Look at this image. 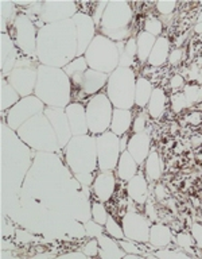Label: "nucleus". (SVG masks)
<instances>
[{
    "mask_svg": "<svg viewBox=\"0 0 202 259\" xmlns=\"http://www.w3.org/2000/svg\"><path fill=\"white\" fill-rule=\"evenodd\" d=\"M104 230H105V234H108L109 236H112V238L116 239V240L125 239L123 226H120V224L117 223V220L113 218L112 214H109L108 220H107V223H105Z\"/></svg>",
    "mask_w": 202,
    "mask_h": 259,
    "instance_id": "obj_37",
    "label": "nucleus"
},
{
    "mask_svg": "<svg viewBox=\"0 0 202 259\" xmlns=\"http://www.w3.org/2000/svg\"><path fill=\"white\" fill-rule=\"evenodd\" d=\"M175 243L183 251H190V252L194 250V247H197L193 235L189 234V232H178L177 238H175Z\"/></svg>",
    "mask_w": 202,
    "mask_h": 259,
    "instance_id": "obj_40",
    "label": "nucleus"
},
{
    "mask_svg": "<svg viewBox=\"0 0 202 259\" xmlns=\"http://www.w3.org/2000/svg\"><path fill=\"white\" fill-rule=\"evenodd\" d=\"M11 38L16 48L19 49L24 56L31 57L36 54V39H38V31H36L34 22L30 19V16L19 14L15 16L14 26H12Z\"/></svg>",
    "mask_w": 202,
    "mask_h": 259,
    "instance_id": "obj_12",
    "label": "nucleus"
},
{
    "mask_svg": "<svg viewBox=\"0 0 202 259\" xmlns=\"http://www.w3.org/2000/svg\"><path fill=\"white\" fill-rule=\"evenodd\" d=\"M65 157L74 174L93 173L97 169L96 137L77 135L65 147Z\"/></svg>",
    "mask_w": 202,
    "mask_h": 259,
    "instance_id": "obj_4",
    "label": "nucleus"
},
{
    "mask_svg": "<svg viewBox=\"0 0 202 259\" xmlns=\"http://www.w3.org/2000/svg\"><path fill=\"white\" fill-rule=\"evenodd\" d=\"M96 147L98 171H115L121 154L120 137L108 130L97 135Z\"/></svg>",
    "mask_w": 202,
    "mask_h": 259,
    "instance_id": "obj_10",
    "label": "nucleus"
},
{
    "mask_svg": "<svg viewBox=\"0 0 202 259\" xmlns=\"http://www.w3.org/2000/svg\"><path fill=\"white\" fill-rule=\"evenodd\" d=\"M157 38L148 32H145L144 30L140 31L136 36V48H137V61L140 64H145L148 60L151 50H153L154 45H155Z\"/></svg>",
    "mask_w": 202,
    "mask_h": 259,
    "instance_id": "obj_32",
    "label": "nucleus"
},
{
    "mask_svg": "<svg viewBox=\"0 0 202 259\" xmlns=\"http://www.w3.org/2000/svg\"><path fill=\"white\" fill-rule=\"evenodd\" d=\"M194 31L197 34H202V22H197L195 27H194Z\"/></svg>",
    "mask_w": 202,
    "mask_h": 259,
    "instance_id": "obj_56",
    "label": "nucleus"
},
{
    "mask_svg": "<svg viewBox=\"0 0 202 259\" xmlns=\"http://www.w3.org/2000/svg\"><path fill=\"white\" fill-rule=\"evenodd\" d=\"M127 150L135 158L137 165H143L147 157H148L149 151H151V137H149L148 131L132 134L128 139Z\"/></svg>",
    "mask_w": 202,
    "mask_h": 259,
    "instance_id": "obj_20",
    "label": "nucleus"
},
{
    "mask_svg": "<svg viewBox=\"0 0 202 259\" xmlns=\"http://www.w3.org/2000/svg\"><path fill=\"white\" fill-rule=\"evenodd\" d=\"M89 68L111 74L119 68V49L116 42L97 34L84 54Z\"/></svg>",
    "mask_w": 202,
    "mask_h": 259,
    "instance_id": "obj_6",
    "label": "nucleus"
},
{
    "mask_svg": "<svg viewBox=\"0 0 202 259\" xmlns=\"http://www.w3.org/2000/svg\"><path fill=\"white\" fill-rule=\"evenodd\" d=\"M82 252H84L88 258H94V256H98L100 254V244H98V240L97 238H92L89 240L84 247H82Z\"/></svg>",
    "mask_w": 202,
    "mask_h": 259,
    "instance_id": "obj_44",
    "label": "nucleus"
},
{
    "mask_svg": "<svg viewBox=\"0 0 202 259\" xmlns=\"http://www.w3.org/2000/svg\"><path fill=\"white\" fill-rule=\"evenodd\" d=\"M144 31L154 35L155 38L161 36L162 32H163V22H162L161 18L154 15L147 16L144 20Z\"/></svg>",
    "mask_w": 202,
    "mask_h": 259,
    "instance_id": "obj_38",
    "label": "nucleus"
},
{
    "mask_svg": "<svg viewBox=\"0 0 202 259\" xmlns=\"http://www.w3.org/2000/svg\"><path fill=\"white\" fill-rule=\"evenodd\" d=\"M115 171H116V177L125 182H128L131 178L136 176V173L139 171V165L135 161V158L129 154L128 150L121 151Z\"/></svg>",
    "mask_w": 202,
    "mask_h": 259,
    "instance_id": "obj_28",
    "label": "nucleus"
},
{
    "mask_svg": "<svg viewBox=\"0 0 202 259\" xmlns=\"http://www.w3.org/2000/svg\"><path fill=\"white\" fill-rule=\"evenodd\" d=\"M107 6H108V2H97V3H93V14L90 16H92L93 22L96 24V27L97 26H100L101 19H103V15H104V11L105 8H107Z\"/></svg>",
    "mask_w": 202,
    "mask_h": 259,
    "instance_id": "obj_45",
    "label": "nucleus"
},
{
    "mask_svg": "<svg viewBox=\"0 0 202 259\" xmlns=\"http://www.w3.org/2000/svg\"><path fill=\"white\" fill-rule=\"evenodd\" d=\"M46 109V104L40 101L35 95L31 96L22 97L11 109H8L7 113L3 112V117L6 124L12 130L16 131L20 125H23L30 117H34L38 113L43 112Z\"/></svg>",
    "mask_w": 202,
    "mask_h": 259,
    "instance_id": "obj_11",
    "label": "nucleus"
},
{
    "mask_svg": "<svg viewBox=\"0 0 202 259\" xmlns=\"http://www.w3.org/2000/svg\"><path fill=\"white\" fill-rule=\"evenodd\" d=\"M119 49V66L120 68H132L137 61L136 38L129 36L127 40L116 42Z\"/></svg>",
    "mask_w": 202,
    "mask_h": 259,
    "instance_id": "obj_27",
    "label": "nucleus"
},
{
    "mask_svg": "<svg viewBox=\"0 0 202 259\" xmlns=\"http://www.w3.org/2000/svg\"><path fill=\"white\" fill-rule=\"evenodd\" d=\"M143 166H144L145 178L148 181H158L165 173V163H163L161 154L158 153L157 150L149 151L148 157L144 161Z\"/></svg>",
    "mask_w": 202,
    "mask_h": 259,
    "instance_id": "obj_30",
    "label": "nucleus"
},
{
    "mask_svg": "<svg viewBox=\"0 0 202 259\" xmlns=\"http://www.w3.org/2000/svg\"><path fill=\"white\" fill-rule=\"evenodd\" d=\"M121 226L124 230L125 239L137 243H148L151 222L147 216L135 210H129L123 216Z\"/></svg>",
    "mask_w": 202,
    "mask_h": 259,
    "instance_id": "obj_13",
    "label": "nucleus"
},
{
    "mask_svg": "<svg viewBox=\"0 0 202 259\" xmlns=\"http://www.w3.org/2000/svg\"><path fill=\"white\" fill-rule=\"evenodd\" d=\"M178 3L177 2H158L155 4V7H157V11L159 12V15L167 16L170 14H173L175 11V8H177Z\"/></svg>",
    "mask_w": 202,
    "mask_h": 259,
    "instance_id": "obj_47",
    "label": "nucleus"
},
{
    "mask_svg": "<svg viewBox=\"0 0 202 259\" xmlns=\"http://www.w3.org/2000/svg\"><path fill=\"white\" fill-rule=\"evenodd\" d=\"M169 103L170 107H171V111H173L174 113H182L185 109L190 108L183 92H174L173 95L170 96Z\"/></svg>",
    "mask_w": 202,
    "mask_h": 259,
    "instance_id": "obj_39",
    "label": "nucleus"
},
{
    "mask_svg": "<svg viewBox=\"0 0 202 259\" xmlns=\"http://www.w3.org/2000/svg\"><path fill=\"white\" fill-rule=\"evenodd\" d=\"M167 105H169V97L166 91L162 87H155L147 104V112L149 117H153L155 120L162 119L167 111Z\"/></svg>",
    "mask_w": 202,
    "mask_h": 259,
    "instance_id": "obj_24",
    "label": "nucleus"
},
{
    "mask_svg": "<svg viewBox=\"0 0 202 259\" xmlns=\"http://www.w3.org/2000/svg\"><path fill=\"white\" fill-rule=\"evenodd\" d=\"M136 74L132 68H119L108 77L105 87L107 96L115 108L132 109L135 107Z\"/></svg>",
    "mask_w": 202,
    "mask_h": 259,
    "instance_id": "obj_5",
    "label": "nucleus"
},
{
    "mask_svg": "<svg viewBox=\"0 0 202 259\" xmlns=\"http://www.w3.org/2000/svg\"><path fill=\"white\" fill-rule=\"evenodd\" d=\"M34 93L48 107L65 108L72 103V82L64 69L39 65Z\"/></svg>",
    "mask_w": 202,
    "mask_h": 259,
    "instance_id": "obj_2",
    "label": "nucleus"
},
{
    "mask_svg": "<svg viewBox=\"0 0 202 259\" xmlns=\"http://www.w3.org/2000/svg\"><path fill=\"white\" fill-rule=\"evenodd\" d=\"M186 85V78L182 74H174L171 78H170L169 87L170 89L174 92H182L183 88H185Z\"/></svg>",
    "mask_w": 202,
    "mask_h": 259,
    "instance_id": "obj_49",
    "label": "nucleus"
},
{
    "mask_svg": "<svg viewBox=\"0 0 202 259\" xmlns=\"http://www.w3.org/2000/svg\"><path fill=\"white\" fill-rule=\"evenodd\" d=\"M153 81L143 76L136 77V87H135V107L144 109L149 101V97L154 91Z\"/></svg>",
    "mask_w": 202,
    "mask_h": 259,
    "instance_id": "obj_31",
    "label": "nucleus"
},
{
    "mask_svg": "<svg viewBox=\"0 0 202 259\" xmlns=\"http://www.w3.org/2000/svg\"><path fill=\"white\" fill-rule=\"evenodd\" d=\"M148 116H149L148 112H140L133 117V123H132L133 134L147 131V121H148Z\"/></svg>",
    "mask_w": 202,
    "mask_h": 259,
    "instance_id": "obj_42",
    "label": "nucleus"
},
{
    "mask_svg": "<svg viewBox=\"0 0 202 259\" xmlns=\"http://www.w3.org/2000/svg\"><path fill=\"white\" fill-rule=\"evenodd\" d=\"M19 49L14 44L11 35L7 32H2V70L3 76L10 73L15 68L16 62L19 61Z\"/></svg>",
    "mask_w": 202,
    "mask_h": 259,
    "instance_id": "obj_22",
    "label": "nucleus"
},
{
    "mask_svg": "<svg viewBox=\"0 0 202 259\" xmlns=\"http://www.w3.org/2000/svg\"><path fill=\"white\" fill-rule=\"evenodd\" d=\"M89 69V65L85 60V57H76L74 60L70 61L66 66L64 68L65 73L68 74L69 78L73 76H77V74H84L86 70Z\"/></svg>",
    "mask_w": 202,
    "mask_h": 259,
    "instance_id": "obj_35",
    "label": "nucleus"
},
{
    "mask_svg": "<svg viewBox=\"0 0 202 259\" xmlns=\"http://www.w3.org/2000/svg\"><path fill=\"white\" fill-rule=\"evenodd\" d=\"M154 255L157 258H163V259H181V258H190V255L185 251H177V250H170V248H158V251L154 252Z\"/></svg>",
    "mask_w": 202,
    "mask_h": 259,
    "instance_id": "obj_41",
    "label": "nucleus"
},
{
    "mask_svg": "<svg viewBox=\"0 0 202 259\" xmlns=\"http://www.w3.org/2000/svg\"><path fill=\"white\" fill-rule=\"evenodd\" d=\"M170 52H171V49H170L169 38L165 35L158 36L153 50H151V54H149L148 60H147L148 66H153V68H162L163 65L167 64Z\"/></svg>",
    "mask_w": 202,
    "mask_h": 259,
    "instance_id": "obj_26",
    "label": "nucleus"
},
{
    "mask_svg": "<svg viewBox=\"0 0 202 259\" xmlns=\"http://www.w3.org/2000/svg\"><path fill=\"white\" fill-rule=\"evenodd\" d=\"M73 22L76 24L77 30V44H78L77 57H82L88 50L89 45L94 39V36L97 35L96 24L93 22L92 16L84 12H77L73 16Z\"/></svg>",
    "mask_w": 202,
    "mask_h": 259,
    "instance_id": "obj_15",
    "label": "nucleus"
},
{
    "mask_svg": "<svg viewBox=\"0 0 202 259\" xmlns=\"http://www.w3.org/2000/svg\"><path fill=\"white\" fill-rule=\"evenodd\" d=\"M90 216H92L93 222L98 223L101 226H105V223L108 220L109 213L107 208H105L104 202L101 201H93L90 205Z\"/></svg>",
    "mask_w": 202,
    "mask_h": 259,
    "instance_id": "obj_36",
    "label": "nucleus"
},
{
    "mask_svg": "<svg viewBox=\"0 0 202 259\" xmlns=\"http://www.w3.org/2000/svg\"><path fill=\"white\" fill-rule=\"evenodd\" d=\"M182 92H183V95H185L189 107H197L198 104H201L202 103V85L201 84H195V82L186 84Z\"/></svg>",
    "mask_w": 202,
    "mask_h": 259,
    "instance_id": "obj_34",
    "label": "nucleus"
},
{
    "mask_svg": "<svg viewBox=\"0 0 202 259\" xmlns=\"http://www.w3.org/2000/svg\"><path fill=\"white\" fill-rule=\"evenodd\" d=\"M43 113L47 116L48 121L52 123L53 128L56 131L57 139L60 149H65L68 143L72 141L73 133L70 128V123L66 116L65 108H58V107H48L43 111Z\"/></svg>",
    "mask_w": 202,
    "mask_h": 259,
    "instance_id": "obj_16",
    "label": "nucleus"
},
{
    "mask_svg": "<svg viewBox=\"0 0 202 259\" xmlns=\"http://www.w3.org/2000/svg\"><path fill=\"white\" fill-rule=\"evenodd\" d=\"M38 66L28 58H22L16 62L15 68L4 76L8 82L15 88V91L20 95V97L31 96L35 92L36 81H38Z\"/></svg>",
    "mask_w": 202,
    "mask_h": 259,
    "instance_id": "obj_9",
    "label": "nucleus"
},
{
    "mask_svg": "<svg viewBox=\"0 0 202 259\" xmlns=\"http://www.w3.org/2000/svg\"><path fill=\"white\" fill-rule=\"evenodd\" d=\"M108 77L109 74H107V73L89 68L85 72L80 88L72 92V100L81 103L80 100H82V99H88V97H92L97 93H100L101 89L107 87Z\"/></svg>",
    "mask_w": 202,
    "mask_h": 259,
    "instance_id": "obj_14",
    "label": "nucleus"
},
{
    "mask_svg": "<svg viewBox=\"0 0 202 259\" xmlns=\"http://www.w3.org/2000/svg\"><path fill=\"white\" fill-rule=\"evenodd\" d=\"M133 11L131 4L125 2H108L104 15L98 26L101 35L107 36L113 42H123L131 36V22Z\"/></svg>",
    "mask_w": 202,
    "mask_h": 259,
    "instance_id": "obj_3",
    "label": "nucleus"
},
{
    "mask_svg": "<svg viewBox=\"0 0 202 259\" xmlns=\"http://www.w3.org/2000/svg\"><path fill=\"white\" fill-rule=\"evenodd\" d=\"M74 177H76V180H78V184L89 188V186H92L96 176H94V173H77L74 174Z\"/></svg>",
    "mask_w": 202,
    "mask_h": 259,
    "instance_id": "obj_51",
    "label": "nucleus"
},
{
    "mask_svg": "<svg viewBox=\"0 0 202 259\" xmlns=\"http://www.w3.org/2000/svg\"><path fill=\"white\" fill-rule=\"evenodd\" d=\"M185 120L186 123H189L191 125H199L202 123V111L193 109L191 112L186 115Z\"/></svg>",
    "mask_w": 202,
    "mask_h": 259,
    "instance_id": "obj_52",
    "label": "nucleus"
},
{
    "mask_svg": "<svg viewBox=\"0 0 202 259\" xmlns=\"http://www.w3.org/2000/svg\"><path fill=\"white\" fill-rule=\"evenodd\" d=\"M154 194H155V198L158 201H165V200L170 198V192L165 184H157L155 189H154Z\"/></svg>",
    "mask_w": 202,
    "mask_h": 259,
    "instance_id": "obj_50",
    "label": "nucleus"
},
{
    "mask_svg": "<svg viewBox=\"0 0 202 259\" xmlns=\"http://www.w3.org/2000/svg\"><path fill=\"white\" fill-rule=\"evenodd\" d=\"M127 194L137 205H144L148 194V180L145 178L144 171L139 170L135 177H132L127 184Z\"/></svg>",
    "mask_w": 202,
    "mask_h": 259,
    "instance_id": "obj_21",
    "label": "nucleus"
},
{
    "mask_svg": "<svg viewBox=\"0 0 202 259\" xmlns=\"http://www.w3.org/2000/svg\"><path fill=\"white\" fill-rule=\"evenodd\" d=\"M174 239L173 231L170 230L169 226H166L163 223H153L151 228H149V240L148 244L154 248H165L169 247Z\"/></svg>",
    "mask_w": 202,
    "mask_h": 259,
    "instance_id": "obj_23",
    "label": "nucleus"
},
{
    "mask_svg": "<svg viewBox=\"0 0 202 259\" xmlns=\"http://www.w3.org/2000/svg\"><path fill=\"white\" fill-rule=\"evenodd\" d=\"M190 146H191L193 149H198V147H201V146H202V135L197 134V135H193V137L190 138Z\"/></svg>",
    "mask_w": 202,
    "mask_h": 259,
    "instance_id": "obj_54",
    "label": "nucleus"
},
{
    "mask_svg": "<svg viewBox=\"0 0 202 259\" xmlns=\"http://www.w3.org/2000/svg\"><path fill=\"white\" fill-rule=\"evenodd\" d=\"M104 226H101L98 223L96 222H89L86 223V226H85V234L90 236V238H98L101 234H104Z\"/></svg>",
    "mask_w": 202,
    "mask_h": 259,
    "instance_id": "obj_46",
    "label": "nucleus"
},
{
    "mask_svg": "<svg viewBox=\"0 0 202 259\" xmlns=\"http://www.w3.org/2000/svg\"><path fill=\"white\" fill-rule=\"evenodd\" d=\"M98 244H100V254L98 256L103 259H120L124 258V250L121 248L120 243L108 234H101L98 238Z\"/></svg>",
    "mask_w": 202,
    "mask_h": 259,
    "instance_id": "obj_29",
    "label": "nucleus"
},
{
    "mask_svg": "<svg viewBox=\"0 0 202 259\" xmlns=\"http://www.w3.org/2000/svg\"><path fill=\"white\" fill-rule=\"evenodd\" d=\"M20 100V95L15 91L6 77H2V112H7Z\"/></svg>",
    "mask_w": 202,
    "mask_h": 259,
    "instance_id": "obj_33",
    "label": "nucleus"
},
{
    "mask_svg": "<svg viewBox=\"0 0 202 259\" xmlns=\"http://www.w3.org/2000/svg\"><path fill=\"white\" fill-rule=\"evenodd\" d=\"M144 210H145V216L149 219L151 223H157L159 222V216H158V210L157 206H155V202L153 201V198L148 197L147 201L144 204Z\"/></svg>",
    "mask_w": 202,
    "mask_h": 259,
    "instance_id": "obj_48",
    "label": "nucleus"
},
{
    "mask_svg": "<svg viewBox=\"0 0 202 259\" xmlns=\"http://www.w3.org/2000/svg\"><path fill=\"white\" fill-rule=\"evenodd\" d=\"M77 4L69 3V2H47L43 3L42 14L39 19L44 24L58 23L64 20L73 19V16L77 14Z\"/></svg>",
    "mask_w": 202,
    "mask_h": 259,
    "instance_id": "obj_17",
    "label": "nucleus"
},
{
    "mask_svg": "<svg viewBox=\"0 0 202 259\" xmlns=\"http://www.w3.org/2000/svg\"><path fill=\"white\" fill-rule=\"evenodd\" d=\"M133 123V113L132 109H121V108H113L112 121H111V127L109 131L116 134L117 137H123L125 134L132 128Z\"/></svg>",
    "mask_w": 202,
    "mask_h": 259,
    "instance_id": "obj_25",
    "label": "nucleus"
},
{
    "mask_svg": "<svg viewBox=\"0 0 202 259\" xmlns=\"http://www.w3.org/2000/svg\"><path fill=\"white\" fill-rule=\"evenodd\" d=\"M113 107L107 93H97L94 96L89 97L88 103L85 105L86 111V121H88L89 134L97 137L100 134L108 131L112 121Z\"/></svg>",
    "mask_w": 202,
    "mask_h": 259,
    "instance_id": "obj_8",
    "label": "nucleus"
},
{
    "mask_svg": "<svg viewBox=\"0 0 202 259\" xmlns=\"http://www.w3.org/2000/svg\"><path fill=\"white\" fill-rule=\"evenodd\" d=\"M116 189V173L115 171H100L94 177L90 190L93 196L101 202H107Z\"/></svg>",
    "mask_w": 202,
    "mask_h": 259,
    "instance_id": "obj_18",
    "label": "nucleus"
},
{
    "mask_svg": "<svg viewBox=\"0 0 202 259\" xmlns=\"http://www.w3.org/2000/svg\"><path fill=\"white\" fill-rule=\"evenodd\" d=\"M61 258H77V259H86L88 256L81 251V252H69V254L62 255Z\"/></svg>",
    "mask_w": 202,
    "mask_h": 259,
    "instance_id": "obj_55",
    "label": "nucleus"
},
{
    "mask_svg": "<svg viewBox=\"0 0 202 259\" xmlns=\"http://www.w3.org/2000/svg\"><path fill=\"white\" fill-rule=\"evenodd\" d=\"M186 57V50L183 48H174L171 49L170 52L169 60H167V64L171 65V66H178L183 62Z\"/></svg>",
    "mask_w": 202,
    "mask_h": 259,
    "instance_id": "obj_43",
    "label": "nucleus"
},
{
    "mask_svg": "<svg viewBox=\"0 0 202 259\" xmlns=\"http://www.w3.org/2000/svg\"><path fill=\"white\" fill-rule=\"evenodd\" d=\"M65 112L70 123L73 137L77 135H86L89 134L88 121H86V111L82 103L72 101L68 107H65Z\"/></svg>",
    "mask_w": 202,
    "mask_h": 259,
    "instance_id": "obj_19",
    "label": "nucleus"
},
{
    "mask_svg": "<svg viewBox=\"0 0 202 259\" xmlns=\"http://www.w3.org/2000/svg\"><path fill=\"white\" fill-rule=\"evenodd\" d=\"M15 133L18 138H20L30 149L38 150V151H60L61 150L56 131L46 115H44L40 131H36L35 123L32 119H30L23 125H20Z\"/></svg>",
    "mask_w": 202,
    "mask_h": 259,
    "instance_id": "obj_7",
    "label": "nucleus"
},
{
    "mask_svg": "<svg viewBox=\"0 0 202 259\" xmlns=\"http://www.w3.org/2000/svg\"><path fill=\"white\" fill-rule=\"evenodd\" d=\"M190 234L193 235V238H194V240H195V244H197L198 248H201L202 250V226L201 224L194 223L193 226H191V231H190Z\"/></svg>",
    "mask_w": 202,
    "mask_h": 259,
    "instance_id": "obj_53",
    "label": "nucleus"
},
{
    "mask_svg": "<svg viewBox=\"0 0 202 259\" xmlns=\"http://www.w3.org/2000/svg\"><path fill=\"white\" fill-rule=\"evenodd\" d=\"M77 30L73 19L43 24L38 30L36 57L42 65L64 69L77 57Z\"/></svg>",
    "mask_w": 202,
    "mask_h": 259,
    "instance_id": "obj_1",
    "label": "nucleus"
}]
</instances>
